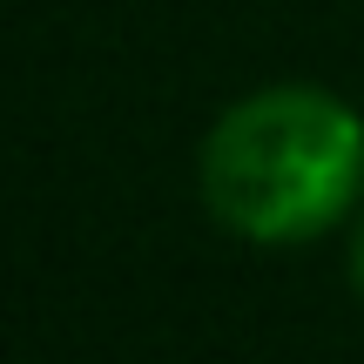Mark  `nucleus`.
Here are the masks:
<instances>
[{
    "instance_id": "f257e3e1",
    "label": "nucleus",
    "mask_w": 364,
    "mask_h": 364,
    "mask_svg": "<svg viewBox=\"0 0 364 364\" xmlns=\"http://www.w3.org/2000/svg\"><path fill=\"white\" fill-rule=\"evenodd\" d=\"M196 182L209 216L243 243H317L364 196V115L311 81L250 88L209 122Z\"/></svg>"
},
{
    "instance_id": "f03ea898",
    "label": "nucleus",
    "mask_w": 364,
    "mask_h": 364,
    "mask_svg": "<svg viewBox=\"0 0 364 364\" xmlns=\"http://www.w3.org/2000/svg\"><path fill=\"white\" fill-rule=\"evenodd\" d=\"M351 277H358V297H364V230H358V250H351Z\"/></svg>"
}]
</instances>
